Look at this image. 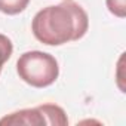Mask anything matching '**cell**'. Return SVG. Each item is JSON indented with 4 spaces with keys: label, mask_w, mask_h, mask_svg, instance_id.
<instances>
[{
    "label": "cell",
    "mask_w": 126,
    "mask_h": 126,
    "mask_svg": "<svg viewBox=\"0 0 126 126\" xmlns=\"http://www.w3.org/2000/svg\"><path fill=\"white\" fill-rule=\"evenodd\" d=\"M30 3V0H0V12L6 15L21 14Z\"/></svg>",
    "instance_id": "5"
},
{
    "label": "cell",
    "mask_w": 126,
    "mask_h": 126,
    "mask_svg": "<svg viewBox=\"0 0 126 126\" xmlns=\"http://www.w3.org/2000/svg\"><path fill=\"white\" fill-rule=\"evenodd\" d=\"M88 28L89 18L86 11L71 0L39 11L31 24L34 37L49 46L76 42L86 34Z\"/></svg>",
    "instance_id": "1"
},
{
    "label": "cell",
    "mask_w": 126,
    "mask_h": 126,
    "mask_svg": "<svg viewBox=\"0 0 126 126\" xmlns=\"http://www.w3.org/2000/svg\"><path fill=\"white\" fill-rule=\"evenodd\" d=\"M108 11L119 16V18H125L126 16V0H105Z\"/></svg>",
    "instance_id": "7"
},
{
    "label": "cell",
    "mask_w": 126,
    "mask_h": 126,
    "mask_svg": "<svg viewBox=\"0 0 126 126\" xmlns=\"http://www.w3.org/2000/svg\"><path fill=\"white\" fill-rule=\"evenodd\" d=\"M12 52H14V45L11 39L5 34H0V73H2L5 62L11 58Z\"/></svg>",
    "instance_id": "6"
},
{
    "label": "cell",
    "mask_w": 126,
    "mask_h": 126,
    "mask_svg": "<svg viewBox=\"0 0 126 126\" xmlns=\"http://www.w3.org/2000/svg\"><path fill=\"white\" fill-rule=\"evenodd\" d=\"M0 125H22V126H42L46 125L45 117L39 107L34 108H24L15 113H11L9 116H5L0 119Z\"/></svg>",
    "instance_id": "3"
},
{
    "label": "cell",
    "mask_w": 126,
    "mask_h": 126,
    "mask_svg": "<svg viewBox=\"0 0 126 126\" xmlns=\"http://www.w3.org/2000/svg\"><path fill=\"white\" fill-rule=\"evenodd\" d=\"M43 117H45V122L46 125H56V126H65L68 125V119H67V114L65 111L62 110L59 105H55V104H43V105H39Z\"/></svg>",
    "instance_id": "4"
},
{
    "label": "cell",
    "mask_w": 126,
    "mask_h": 126,
    "mask_svg": "<svg viewBox=\"0 0 126 126\" xmlns=\"http://www.w3.org/2000/svg\"><path fill=\"white\" fill-rule=\"evenodd\" d=\"M19 79L33 88H46L55 83L59 74L58 61L46 52L30 50L19 56L16 62Z\"/></svg>",
    "instance_id": "2"
}]
</instances>
